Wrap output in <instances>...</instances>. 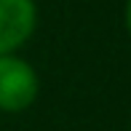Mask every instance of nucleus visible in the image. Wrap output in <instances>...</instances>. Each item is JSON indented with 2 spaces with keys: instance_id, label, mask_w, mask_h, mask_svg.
I'll return each instance as SVG.
<instances>
[{
  "instance_id": "1",
  "label": "nucleus",
  "mask_w": 131,
  "mask_h": 131,
  "mask_svg": "<svg viewBox=\"0 0 131 131\" xmlns=\"http://www.w3.org/2000/svg\"><path fill=\"white\" fill-rule=\"evenodd\" d=\"M38 96V75L24 59L19 56H0V110L21 112Z\"/></svg>"
},
{
  "instance_id": "2",
  "label": "nucleus",
  "mask_w": 131,
  "mask_h": 131,
  "mask_svg": "<svg viewBox=\"0 0 131 131\" xmlns=\"http://www.w3.org/2000/svg\"><path fill=\"white\" fill-rule=\"evenodd\" d=\"M38 11L32 0H0V56L16 51L32 35Z\"/></svg>"
},
{
  "instance_id": "3",
  "label": "nucleus",
  "mask_w": 131,
  "mask_h": 131,
  "mask_svg": "<svg viewBox=\"0 0 131 131\" xmlns=\"http://www.w3.org/2000/svg\"><path fill=\"white\" fill-rule=\"evenodd\" d=\"M126 24H128V32H131V0H128V5H126Z\"/></svg>"
}]
</instances>
